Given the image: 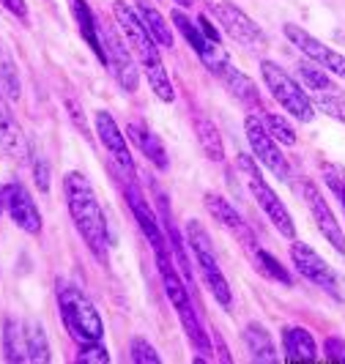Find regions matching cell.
<instances>
[{
  "label": "cell",
  "mask_w": 345,
  "mask_h": 364,
  "mask_svg": "<svg viewBox=\"0 0 345 364\" xmlns=\"http://www.w3.org/2000/svg\"><path fill=\"white\" fill-rule=\"evenodd\" d=\"M112 14H115V22L124 33V41L129 44V50L137 55L140 66L148 77V85L151 91L156 93L162 102H173L176 99V91H173V82L167 77V69L162 63V55H159V47L156 41L151 38V33L146 31L143 19L137 17V11L129 6L127 0H115L112 3Z\"/></svg>",
  "instance_id": "cell-1"
},
{
  "label": "cell",
  "mask_w": 345,
  "mask_h": 364,
  "mask_svg": "<svg viewBox=\"0 0 345 364\" xmlns=\"http://www.w3.org/2000/svg\"><path fill=\"white\" fill-rule=\"evenodd\" d=\"M63 195H66L69 214H72L80 236L85 238L88 250L99 260H107V247H110L107 219L102 214V205H99V198L93 192V183L83 173H69L63 178Z\"/></svg>",
  "instance_id": "cell-2"
},
{
  "label": "cell",
  "mask_w": 345,
  "mask_h": 364,
  "mask_svg": "<svg viewBox=\"0 0 345 364\" xmlns=\"http://www.w3.org/2000/svg\"><path fill=\"white\" fill-rule=\"evenodd\" d=\"M55 296H58V310H60V321L66 331L72 334L80 346L85 343H102L105 337V323L99 318L96 307L91 304V299L80 291L77 285L58 279L55 282Z\"/></svg>",
  "instance_id": "cell-3"
},
{
  "label": "cell",
  "mask_w": 345,
  "mask_h": 364,
  "mask_svg": "<svg viewBox=\"0 0 345 364\" xmlns=\"http://www.w3.org/2000/svg\"><path fill=\"white\" fill-rule=\"evenodd\" d=\"M186 247L192 250L195 263L200 266V274H203L208 291L214 293V299H217L222 307H230V301H233L230 285H228L225 274L219 269V260H217V252H214V244H211V236H208V230L200 225L198 219H189V222H186Z\"/></svg>",
  "instance_id": "cell-4"
},
{
  "label": "cell",
  "mask_w": 345,
  "mask_h": 364,
  "mask_svg": "<svg viewBox=\"0 0 345 364\" xmlns=\"http://www.w3.org/2000/svg\"><path fill=\"white\" fill-rule=\"evenodd\" d=\"M260 74H263L266 88L272 91V96L282 105L285 112H291L293 118H299L304 124H309L315 118V109H312L309 96L285 69H280L274 60H260Z\"/></svg>",
  "instance_id": "cell-5"
},
{
  "label": "cell",
  "mask_w": 345,
  "mask_h": 364,
  "mask_svg": "<svg viewBox=\"0 0 345 364\" xmlns=\"http://www.w3.org/2000/svg\"><path fill=\"white\" fill-rule=\"evenodd\" d=\"M238 167L244 170V176H247V186H250V192H253V198L258 200V205L263 208V214L269 217V222H272L274 228H277L285 238L296 236V225H293L288 208L282 205V200L277 198V192L266 183V178L258 173V164H255L253 156L238 154Z\"/></svg>",
  "instance_id": "cell-6"
},
{
  "label": "cell",
  "mask_w": 345,
  "mask_h": 364,
  "mask_svg": "<svg viewBox=\"0 0 345 364\" xmlns=\"http://www.w3.org/2000/svg\"><path fill=\"white\" fill-rule=\"evenodd\" d=\"M203 3H206V9L211 11V17L222 25V31L233 38V41L250 47V50H258V47L266 44L263 31L238 9L233 0H203Z\"/></svg>",
  "instance_id": "cell-7"
},
{
  "label": "cell",
  "mask_w": 345,
  "mask_h": 364,
  "mask_svg": "<svg viewBox=\"0 0 345 364\" xmlns=\"http://www.w3.org/2000/svg\"><path fill=\"white\" fill-rule=\"evenodd\" d=\"M244 132H247V143H250V148H253L255 159L263 164V167H269L280 181H288V178H291L288 159L282 156V151H280V146H277V140L269 134L266 124H260L258 115H247Z\"/></svg>",
  "instance_id": "cell-8"
},
{
  "label": "cell",
  "mask_w": 345,
  "mask_h": 364,
  "mask_svg": "<svg viewBox=\"0 0 345 364\" xmlns=\"http://www.w3.org/2000/svg\"><path fill=\"white\" fill-rule=\"evenodd\" d=\"M99 38H102V47L107 53V66L112 69L115 80L121 82V88L127 93H134L137 91V82H140V74H137V66H134L129 44L110 25H99Z\"/></svg>",
  "instance_id": "cell-9"
},
{
  "label": "cell",
  "mask_w": 345,
  "mask_h": 364,
  "mask_svg": "<svg viewBox=\"0 0 345 364\" xmlns=\"http://www.w3.org/2000/svg\"><path fill=\"white\" fill-rule=\"evenodd\" d=\"M0 200H3V211H9L11 222L19 230L38 236L41 233V211L36 208V200L31 198V192L19 181H9L0 186Z\"/></svg>",
  "instance_id": "cell-10"
},
{
  "label": "cell",
  "mask_w": 345,
  "mask_h": 364,
  "mask_svg": "<svg viewBox=\"0 0 345 364\" xmlns=\"http://www.w3.org/2000/svg\"><path fill=\"white\" fill-rule=\"evenodd\" d=\"M291 260H293V266H296V272L302 274L304 279H309L312 285H318V288H324L327 293H331L334 299H343L340 279H337L334 269H331V266H329L327 260L318 255L312 247L302 244V241H293Z\"/></svg>",
  "instance_id": "cell-11"
},
{
  "label": "cell",
  "mask_w": 345,
  "mask_h": 364,
  "mask_svg": "<svg viewBox=\"0 0 345 364\" xmlns=\"http://www.w3.org/2000/svg\"><path fill=\"white\" fill-rule=\"evenodd\" d=\"M285 36L293 47H299L302 53L307 55L312 63H318L321 69L337 74V77H345V55L334 53L331 47H327L324 41H318L315 36H309L304 28L299 25H285Z\"/></svg>",
  "instance_id": "cell-12"
},
{
  "label": "cell",
  "mask_w": 345,
  "mask_h": 364,
  "mask_svg": "<svg viewBox=\"0 0 345 364\" xmlns=\"http://www.w3.org/2000/svg\"><path fill=\"white\" fill-rule=\"evenodd\" d=\"M302 192H304V200H307L309 211H312V219L318 222V230L324 233V238H327L329 244L340 252V255H345V233L343 228H340V222L334 219V214H331V208H329V203L324 200V195L318 192V186L312 181H304L302 183Z\"/></svg>",
  "instance_id": "cell-13"
},
{
  "label": "cell",
  "mask_w": 345,
  "mask_h": 364,
  "mask_svg": "<svg viewBox=\"0 0 345 364\" xmlns=\"http://www.w3.org/2000/svg\"><path fill=\"white\" fill-rule=\"evenodd\" d=\"M96 134H99L102 146L107 151V156H112V162L118 164L127 176H132V173H134V162H132V154H129L127 134H121L115 118H112L110 112H105V109L96 112Z\"/></svg>",
  "instance_id": "cell-14"
},
{
  "label": "cell",
  "mask_w": 345,
  "mask_h": 364,
  "mask_svg": "<svg viewBox=\"0 0 345 364\" xmlns=\"http://www.w3.org/2000/svg\"><path fill=\"white\" fill-rule=\"evenodd\" d=\"M203 203H206V208H208V214L217 219L219 225L225 228V230H230L233 236L244 244V250L247 252H253L255 247H258V241H255V233L247 228V222L241 219V214H238L236 208L230 205V203L225 200L222 195H217V192H206V198H203Z\"/></svg>",
  "instance_id": "cell-15"
},
{
  "label": "cell",
  "mask_w": 345,
  "mask_h": 364,
  "mask_svg": "<svg viewBox=\"0 0 345 364\" xmlns=\"http://www.w3.org/2000/svg\"><path fill=\"white\" fill-rule=\"evenodd\" d=\"M208 72L214 74V77H219V80L225 82V88L233 93L238 102H244V105H260L258 85H255L253 80H250L244 72H238L236 66L230 63V58H228V55H222L219 60H214V63L208 66Z\"/></svg>",
  "instance_id": "cell-16"
},
{
  "label": "cell",
  "mask_w": 345,
  "mask_h": 364,
  "mask_svg": "<svg viewBox=\"0 0 345 364\" xmlns=\"http://www.w3.org/2000/svg\"><path fill=\"white\" fill-rule=\"evenodd\" d=\"M124 195H127V203H129V208H132V217H134V222H137V228L143 230V236L151 241L154 250H162L164 247L162 228H159V219H156V214L151 211L148 200L143 198V192L134 186V181H129V186L124 189Z\"/></svg>",
  "instance_id": "cell-17"
},
{
  "label": "cell",
  "mask_w": 345,
  "mask_h": 364,
  "mask_svg": "<svg viewBox=\"0 0 345 364\" xmlns=\"http://www.w3.org/2000/svg\"><path fill=\"white\" fill-rule=\"evenodd\" d=\"M173 25L181 31L184 38L189 41V47L200 55V60H203L206 66H211V63H214V60H219L222 55H228V53H225V47H222L219 41H208V38L203 36L200 25H195L192 19L184 14L181 9H176V11H173Z\"/></svg>",
  "instance_id": "cell-18"
},
{
  "label": "cell",
  "mask_w": 345,
  "mask_h": 364,
  "mask_svg": "<svg viewBox=\"0 0 345 364\" xmlns=\"http://www.w3.org/2000/svg\"><path fill=\"white\" fill-rule=\"evenodd\" d=\"M0 146L6 148L14 159H25L28 156V140L25 132L19 127V121L14 118V112L9 107L6 96L0 91Z\"/></svg>",
  "instance_id": "cell-19"
},
{
  "label": "cell",
  "mask_w": 345,
  "mask_h": 364,
  "mask_svg": "<svg viewBox=\"0 0 345 364\" xmlns=\"http://www.w3.org/2000/svg\"><path fill=\"white\" fill-rule=\"evenodd\" d=\"M156 252V269H159V277H162V285H164V293H167V299L173 301V307L176 310H181V307H189L192 304V299H189V291L184 288L181 277L176 272V266H173V255H167V250H154Z\"/></svg>",
  "instance_id": "cell-20"
},
{
  "label": "cell",
  "mask_w": 345,
  "mask_h": 364,
  "mask_svg": "<svg viewBox=\"0 0 345 364\" xmlns=\"http://www.w3.org/2000/svg\"><path fill=\"white\" fill-rule=\"evenodd\" d=\"M282 348H285V359L288 362H312L318 356L312 334L302 326L282 328Z\"/></svg>",
  "instance_id": "cell-21"
},
{
  "label": "cell",
  "mask_w": 345,
  "mask_h": 364,
  "mask_svg": "<svg viewBox=\"0 0 345 364\" xmlns=\"http://www.w3.org/2000/svg\"><path fill=\"white\" fill-rule=\"evenodd\" d=\"M244 343H247V350L253 353V362L260 364H277L280 356H277V348L272 343V334L260 323H250L244 328Z\"/></svg>",
  "instance_id": "cell-22"
},
{
  "label": "cell",
  "mask_w": 345,
  "mask_h": 364,
  "mask_svg": "<svg viewBox=\"0 0 345 364\" xmlns=\"http://www.w3.org/2000/svg\"><path fill=\"white\" fill-rule=\"evenodd\" d=\"M129 137L140 146V151L148 156V162H154L159 170H167V164H170V159H167V151H164L162 140L151 132V129H146L143 124H129Z\"/></svg>",
  "instance_id": "cell-23"
},
{
  "label": "cell",
  "mask_w": 345,
  "mask_h": 364,
  "mask_svg": "<svg viewBox=\"0 0 345 364\" xmlns=\"http://www.w3.org/2000/svg\"><path fill=\"white\" fill-rule=\"evenodd\" d=\"M137 17L143 19L146 31L151 33V38H154L159 47H167V50H173V47H176V38H173L170 25L164 22V17L154 9V6H148L146 0H140V3H137Z\"/></svg>",
  "instance_id": "cell-24"
},
{
  "label": "cell",
  "mask_w": 345,
  "mask_h": 364,
  "mask_svg": "<svg viewBox=\"0 0 345 364\" xmlns=\"http://www.w3.org/2000/svg\"><path fill=\"white\" fill-rule=\"evenodd\" d=\"M72 9H74V17H77V22H80V33H83V38L88 41V47H91L93 53L99 55V60L107 66V53H105L102 38H99V22L93 19L91 9L85 6V0H72Z\"/></svg>",
  "instance_id": "cell-25"
},
{
  "label": "cell",
  "mask_w": 345,
  "mask_h": 364,
  "mask_svg": "<svg viewBox=\"0 0 345 364\" xmlns=\"http://www.w3.org/2000/svg\"><path fill=\"white\" fill-rule=\"evenodd\" d=\"M195 134H198L200 148L206 151L208 159L214 162H222L225 159V146H222V137H219V129L211 118H206L203 112L195 115Z\"/></svg>",
  "instance_id": "cell-26"
},
{
  "label": "cell",
  "mask_w": 345,
  "mask_h": 364,
  "mask_svg": "<svg viewBox=\"0 0 345 364\" xmlns=\"http://www.w3.org/2000/svg\"><path fill=\"white\" fill-rule=\"evenodd\" d=\"M3 353H6V362H11V364L28 362L25 328L19 326L14 318H9V321L3 323Z\"/></svg>",
  "instance_id": "cell-27"
},
{
  "label": "cell",
  "mask_w": 345,
  "mask_h": 364,
  "mask_svg": "<svg viewBox=\"0 0 345 364\" xmlns=\"http://www.w3.org/2000/svg\"><path fill=\"white\" fill-rule=\"evenodd\" d=\"M176 312H179V318H181V326H184V331H186V337H189V343L195 346L198 353H203V356L208 359L211 343H208V334H206V328L200 323L198 312L192 310V304H189V307H181V310H176Z\"/></svg>",
  "instance_id": "cell-28"
},
{
  "label": "cell",
  "mask_w": 345,
  "mask_h": 364,
  "mask_svg": "<svg viewBox=\"0 0 345 364\" xmlns=\"http://www.w3.org/2000/svg\"><path fill=\"white\" fill-rule=\"evenodd\" d=\"M25 343H28V362L47 364L50 362V343H47V331L38 321L25 323Z\"/></svg>",
  "instance_id": "cell-29"
},
{
  "label": "cell",
  "mask_w": 345,
  "mask_h": 364,
  "mask_svg": "<svg viewBox=\"0 0 345 364\" xmlns=\"http://www.w3.org/2000/svg\"><path fill=\"white\" fill-rule=\"evenodd\" d=\"M253 260H255V266H258V272L260 274H266V277H272L274 282H282L285 288H291L293 285V277H291V272L285 269V266H280V260L274 255H269L266 250H260V247H255L253 252Z\"/></svg>",
  "instance_id": "cell-30"
},
{
  "label": "cell",
  "mask_w": 345,
  "mask_h": 364,
  "mask_svg": "<svg viewBox=\"0 0 345 364\" xmlns=\"http://www.w3.org/2000/svg\"><path fill=\"white\" fill-rule=\"evenodd\" d=\"M299 77L304 80V85L309 88V93H340V88L327 77V69H321L318 63H299Z\"/></svg>",
  "instance_id": "cell-31"
},
{
  "label": "cell",
  "mask_w": 345,
  "mask_h": 364,
  "mask_svg": "<svg viewBox=\"0 0 345 364\" xmlns=\"http://www.w3.org/2000/svg\"><path fill=\"white\" fill-rule=\"evenodd\" d=\"M0 91H3L6 99H19V93H22L17 63H14V58L6 53L3 47H0Z\"/></svg>",
  "instance_id": "cell-32"
},
{
  "label": "cell",
  "mask_w": 345,
  "mask_h": 364,
  "mask_svg": "<svg viewBox=\"0 0 345 364\" xmlns=\"http://www.w3.org/2000/svg\"><path fill=\"white\" fill-rule=\"evenodd\" d=\"M263 124L269 129V134H272L277 143H282V146H296V129L291 127V121L288 118H282V115H277V112H266L263 115Z\"/></svg>",
  "instance_id": "cell-33"
},
{
  "label": "cell",
  "mask_w": 345,
  "mask_h": 364,
  "mask_svg": "<svg viewBox=\"0 0 345 364\" xmlns=\"http://www.w3.org/2000/svg\"><path fill=\"white\" fill-rule=\"evenodd\" d=\"M132 362L134 364H159V353H156V348L148 343L146 337H134L132 340Z\"/></svg>",
  "instance_id": "cell-34"
},
{
  "label": "cell",
  "mask_w": 345,
  "mask_h": 364,
  "mask_svg": "<svg viewBox=\"0 0 345 364\" xmlns=\"http://www.w3.org/2000/svg\"><path fill=\"white\" fill-rule=\"evenodd\" d=\"M324 176H327L329 189L337 195V200H340L345 211V167H340V164H324Z\"/></svg>",
  "instance_id": "cell-35"
},
{
  "label": "cell",
  "mask_w": 345,
  "mask_h": 364,
  "mask_svg": "<svg viewBox=\"0 0 345 364\" xmlns=\"http://www.w3.org/2000/svg\"><path fill=\"white\" fill-rule=\"evenodd\" d=\"M77 362L80 364H110V353L105 346L99 343H85L77 353Z\"/></svg>",
  "instance_id": "cell-36"
},
{
  "label": "cell",
  "mask_w": 345,
  "mask_h": 364,
  "mask_svg": "<svg viewBox=\"0 0 345 364\" xmlns=\"http://www.w3.org/2000/svg\"><path fill=\"white\" fill-rule=\"evenodd\" d=\"M33 176H36V186L47 195L50 192V164L44 156H36L33 159Z\"/></svg>",
  "instance_id": "cell-37"
},
{
  "label": "cell",
  "mask_w": 345,
  "mask_h": 364,
  "mask_svg": "<svg viewBox=\"0 0 345 364\" xmlns=\"http://www.w3.org/2000/svg\"><path fill=\"white\" fill-rule=\"evenodd\" d=\"M324 350H327V359H331V362H345V340H340V337H327Z\"/></svg>",
  "instance_id": "cell-38"
},
{
  "label": "cell",
  "mask_w": 345,
  "mask_h": 364,
  "mask_svg": "<svg viewBox=\"0 0 345 364\" xmlns=\"http://www.w3.org/2000/svg\"><path fill=\"white\" fill-rule=\"evenodd\" d=\"M0 3H3L17 19H22V22L28 19V3H25V0H0Z\"/></svg>",
  "instance_id": "cell-39"
},
{
  "label": "cell",
  "mask_w": 345,
  "mask_h": 364,
  "mask_svg": "<svg viewBox=\"0 0 345 364\" xmlns=\"http://www.w3.org/2000/svg\"><path fill=\"white\" fill-rule=\"evenodd\" d=\"M198 25H200V31H203V36L208 38V41H219L217 28H214V25L208 22V17H203V14H200V17H198Z\"/></svg>",
  "instance_id": "cell-40"
},
{
  "label": "cell",
  "mask_w": 345,
  "mask_h": 364,
  "mask_svg": "<svg viewBox=\"0 0 345 364\" xmlns=\"http://www.w3.org/2000/svg\"><path fill=\"white\" fill-rule=\"evenodd\" d=\"M69 109H72L69 115H72V121H74V124L80 127V132H85V134H88V124H85V118H83V112H80V107H77V102H69Z\"/></svg>",
  "instance_id": "cell-41"
},
{
  "label": "cell",
  "mask_w": 345,
  "mask_h": 364,
  "mask_svg": "<svg viewBox=\"0 0 345 364\" xmlns=\"http://www.w3.org/2000/svg\"><path fill=\"white\" fill-rule=\"evenodd\" d=\"M173 3H179L181 9H192L195 6V0H173Z\"/></svg>",
  "instance_id": "cell-42"
},
{
  "label": "cell",
  "mask_w": 345,
  "mask_h": 364,
  "mask_svg": "<svg viewBox=\"0 0 345 364\" xmlns=\"http://www.w3.org/2000/svg\"><path fill=\"white\" fill-rule=\"evenodd\" d=\"M0 214H3V200H0Z\"/></svg>",
  "instance_id": "cell-43"
}]
</instances>
